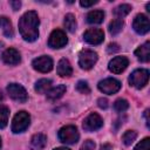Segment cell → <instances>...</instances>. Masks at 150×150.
Returning a JSON list of instances; mask_svg holds the SVG:
<instances>
[{"instance_id": "obj_22", "label": "cell", "mask_w": 150, "mask_h": 150, "mask_svg": "<svg viewBox=\"0 0 150 150\" xmlns=\"http://www.w3.org/2000/svg\"><path fill=\"white\" fill-rule=\"evenodd\" d=\"M123 26H124V22H123L122 19H115L109 25V33L111 35H116L122 30Z\"/></svg>"}, {"instance_id": "obj_14", "label": "cell", "mask_w": 150, "mask_h": 150, "mask_svg": "<svg viewBox=\"0 0 150 150\" xmlns=\"http://www.w3.org/2000/svg\"><path fill=\"white\" fill-rule=\"evenodd\" d=\"M1 57H2V61H4L5 63L11 64V66H15V64H18V63L21 61L20 53H19L16 49H14V48H8V49H6V50L2 53Z\"/></svg>"}, {"instance_id": "obj_4", "label": "cell", "mask_w": 150, "mask_h": 150, "mask_svg": "<svg viewBox=\"0 0 150 150\" xmlns=\"http://www.w3.org/2000/svg\"><path fill=\"white\" fill-rule=\"evenodd\" d=\"M148 81H149V71L146 69H136L129 76V83L137 89L143 88L148 83Z\"/></svg>"}, {"instance_id": "obj_33", "label": "cell", "mask_w": 150, "mask_h": 150, "mask_svg": "<svg viewBox=\"0 0 150 150\" xmlns=\"http://www.w3.org/2000/svg\"><path fill=\"white\" fill-rule=\"evenodd\" d=\"M95 4H97V0H93V1H83V0H81L80 1V5L82 6V7H90V6H94Z\"/></svg>"}, {"instance_id": "obj_15", "label": "cell", "mask_w": 150, "mask_h": 150, "mask_svg": "<svg viewBox=\"0 0 150 150\" xmlns=\"http://www.w3.org/2000/svg\"><path fill=\"white\" fill-rule=\"evenodd\" d=\"M135 55L142 62H149L150 60V42L146 41L135 50Z\"/></svg>"}, {"instance_id": "obj_24", "label": "cell", "mask_w": 150, "mask_h": 150, "mask_svg": "<svg viewBox=\"0 0 150 150\" xmlns=\"http://www.w3.org/2000/svg\"><path fill=\"white\" fill-rule=\"evenodd\" d=\"M131 11V6L128 5V4H122L120 6H117L115 9H114V14L118 18H124L125 15H128Z\"/></svg>"}, {"instance_id": "obj_31", "label": "cell", "mask_w": 150, "mask_h": 150, "mask_svg": "<svg viewBox=\"0 0 150 150\" xmlns=\"http://www.w3.org/2000/svg\"><path fill=\"white\" fill-rule=\"evenodd\" d=\"M97 105H98L101 109H107V108H108V100H107V98H103V97L98 98V100H97Z\"/></svg>"}, {"instance_id": "obj_11", "label": "cell", "mask_w": 150, "mask_h": 150, "mask_svg": "<svg viewBox=\"0 0 150 150\" xmlns=\"http://www.w3.org/2000/svg\"><path fill=\"white\" fill-rule=\"evenodd\" d=\"M83 39L90 45H100L104 40V33L100 28H90L84 32Z\"/></svg>"}, {"instance_id": "obj_12", "label": "cell", "mask_w": 150, "mask_h": 150, "mask_svg": "<svg viewBox=\"0 0 150 150\" xmlns=\"http://www.w3.org/2000/svg\"><path fill=\"white\" fill-rule=\"evenodd\" d=\"M132 28L135 29L136 33L143 35V34H146L150 29V23H149V19L146 15L144 14H137L136 18L134 19V22H132Z\"/></svg>"}, {"instance_id": "obj_18", "label": "cell", "mask_w": 150, "mask_h": 150, "mask_svg": "<svg viewBox=\"0 0 150 150\" xmlns=\"http://www.w3.org/2000/svg\"><path fill=\"white\" fill-rule=\"evenodd\" d=\"M64 93H66V86L60 84V86H56L54 88H50L47 91V98L50 101H56L60 97H62Z\"/></svg>"}, {"instance_id": "obj_39", "label": "cell", "mask_w": 150, "mask_h": 150, "mask_svg": "<svg viewBox=\"0 0 150 150\" xmlns=\"http://www.w3.org/2000/svg\"><path fill=\"white\" fill-rule=\"evenodd\" d=\"M0 148H1V138H0Z\"/></svg>"}, {"instance_id": "obj_7", "label": "cell", "mask_w": 150, "mask_h": 150, "mask_svg": "<svg viewBox=\"0 0 150 150\" xmlns=\"http://www.w3.org/2000/svg\"><path fill=\"white\" fill-rule=\"evenodd\" d=\"M7 91L9 94V96L14 100V101H18L20 103H23L28 100V94L26 91V89L21 86V84H18V83H11L8 84L7 87Z\"/></svg>"}, {"instance_id": "obj_13", "label": "cell", "mask_w": 150, "mask_h": 150, "mask_svg": "<svg viewBox=\"0 0 150 150\" xmlns=\"http://www.w3.org/2000/svg\"><path fill=\"white\" fill-rule=\"evenodd\" d=\"M128 64H129V60L125 56H116L109 62L108 68L110 71L115 74H120L128 67Z\"/></svg>"}, {"instance_id": "obj_38", "label": "cell", "mask_w": 150, "mask_h": 150, "mask_svg": "<svg viewBox=\"0 0 150 150\" xmlns=\"http://www.w3.org/2000/svg\"><path fill=\"white\" fill-rule=\"evenodd\" d=\"M2 98H4V96H2V94H1V91H0V101H2Z\"/></svg>"}, {"instance_id": "obj_20", "label": "cell", "mask_w": 150, "mask_h": 150, "mask_svg": "<svg viewBox=\"0 0 150 150\" xmlns=\"http://www.w3.org/2000/svg\"><path fill=\"white\" fill-rule=\"evenodd\" d=\"M104 19V12L103 11H91L87 14V21L93 25L101 23Z\"/></svg>"}, {"instance_id": "obj_1", "label": "cell", "mask_w": 150, "mask_h": 150, "mask_svg": "<svg viewBox=\"0 0 150 150\" xmlns=\"http://www.w3.org/2000/svg\"><path fill=\"white\" fill-rule=\"evenodd\" d=\"M39 16L36 12H26L19 20V30L23 40L33 42L39 36Z\"/></svg>"}, {"instance_id": "obj_16", "label": "cell", "mask_w": 150, "mask_h": 150, "mask_svg": "<svg viewBox=\"0 0 150 150\" xmlns=\"http://www.w3.org/2000/svg\"><path fill=\"white\" fill-rule=\"evenodd\" d=\"M56 71L60 76L67 77V76H70L73 74V68H71V66H70V63L67 59H61L57 63Z\"/></svg>"}, {"instance_id": "obj_28", "label": "cell", "mask_w": 150, "mask_h": 150, "mask_svg": "<svg viewBox=\"0 0 150 150\" xmlns=\"http://www.w3.org/2000/svg\"><path fill=\"white\" fill-rule=\"evenodd\" d=\"M76 90L81 94H89L90 93V88L86 81H79L76 83Z\"/></svg>"}, {"instance_id": "obj_10", "label": "cell", "mask_w": 150, "mask_h": 150, "mask_svg": "<svg viewBox=\"0 0 150 150\" xmlns=\"http://www.w3.org/2000/svg\"><path fill=\"white\" fill-rule=\"evenodd\" d=\"M32 66L35 70H38L40 73H48L53 69V60H52V57H49L47 55H42V56L34 59Z\"/></svg>"}, {"instance_id": "obj_26", "label": "cell", "mask_w": 150, "mask_h": 150, "mask_svg": "<svg viewBox=\"0 0 150 150\" xmlns=\"http://www.w3.org/2000/svg\"><path fill=\"white\" fill-rule=\"evenodd\" d=\"M136 137H137V132H136V131H134V130H128V131H125V132L123 134L122 141H123V143H124L125 145H131V143L136 139Z\"/></svg>"}, {"instance_id": "obj_19", "label": "cell", "mask_w": 150, "mask_h": 150, "mask_svg": "<svg viewBox=\"0 0 150 150\" xmlns=\"http://www.w3.org/2000/svg\"><path fill=\"white\" fill-rule=\"evenodd\" d=\"M0 28L2 29L5 36H7V38H13L14 32H13L12 22L9 21L8 18H6V16H0Z\"/></svg>"}, {"instance_id": "obj_21", "label": "cell", "mask_w": 150, "mask_h": 150, "mask_svg": "<svg viewBox=\"0 0 150 150\" xmlns=\"http://www.w3.org/2000/svg\"><path fill=\"white\" fill-rule=\"evenodd\" d=\"M52 88V81L48 79H41L35 83V90L40 94L47 93Z\"/></svg>"}, {"instance_id": "obj_35", "label": "cell", "mask_w": 150, "mask_h": 150, "mask_svg": "<svg viewBox=\"0 0 150 150\" xmlns=\"http://www.w3.org/2000/svg\"><path fill=\"white\" fill-rule=\"evenodd\" d=\"M100 150H112V146L110 144H103Z\"/></svg>"}, {"instance_id": "obj_23", "label": "cell", "mask_w": 150, "mask_h": 150, "mask_svg": "<svg viewBox=\"0 0 150 150\" xmlns=\"http://www.w3.org/2000/svg\"><path fill=\"white\" fill-rule=\"evenodd\" d=\"M64 26H66L67 30L70 32V33H74L76 30V26H77L76 25V19L73 14L69 13L64 16Z\"/></svg>"}, {"instance_id": "obj_36", "label": "cell", "mask_w": 150, "mask_h": 150, "mask_svg": "<svg viewBox=\"0 0 150 150\" xmlns=\"http://www.w3.org/2000/svg\"><path fill=\"white\" fill-rule=\"evenodd\" d=\"M148 115H149V109H146L145 112H144V116H145V120H146V125L149 127L150 124H149V117H148Z\"/></svg>"}, {"instance_id": "obj_32", "label": "cell", "mask_w": 150, "mask_h": 150, "mask_svg": "<svg viewBox=\"0 0 150 150\" xmlns=\"http://www.w3.org/2000/svg\"><path fill=\"white\" fill-rule=\"evenodd\" d=\"M107 50H108V53H116V52L120 50V46H118L117 43H110V45L108 46Z\"/></svg>"}, {"instance_id": "obj_17", "label": "cell", "mask_w": 150, "mask_h": 150, "mask_svg": "<svg viewBox=\"0 0 150 150\" xmlns=\"http://www.w3.org/2000/svg\"><path fill=\"white\" fill-rule=\"evenodd\" d=\"M47 144V136L43 134H36L30 139L32 150H42Z\"/></svg>"}, {"instance_id": "obj_9", "label": "cell", "mask_w": 150, "mask_h": 150, "mask_svg": "<svg viewBox=\"0 0 150 150\" xmlns=\"http://www.w3.org/2000/svg\"><path fill=\"white\" fill-rule=\"evenodd\" d=\"M102 125H103V120L96 112H91L83 121V129L86 131H89V132L95 131V130H98Z\"/></svg>"}, {"instance_id": "obj_2", "label": "cell", "mask_w": 150, "mask_h": 150, "mask_svg": "<svg viewBox=\"0 0 150 150\" xmlns=\"http://www.w3.org/2000/svg\"><path fill=\"white\" fill-rule=\"evenodd\" d=\"M57 136H59V139L66 144H74L80 138L79 131L74 125H66L61 128L57 132Z\"/></svg>"}, {"instance_id": "obj_3", "label": "cell", "mask_w": 150, "mask_h": 150, "mask_svg": "<svg viewBox=\"0 0 150 150\" xmlns=\"http://www.w3.org/2000/svg\"><path fill=\"white\" fill-rule=\"evenodd\" d=\"M30 123V116L27 111H19L12 122V131L14 134H19L25 131Z\"/></svg>"}, {"instance_id": "obj_6", "label": "cell", "mask_w": 150, "mask_h": 150, "mask_svg": "<svg viewBox=\"0 0 150 150\" xmlns=\"http://www.w3.org/2000/svg\"><path fill=\"white\" fill-rule=\"evenodd\" d=\"M98 89L103 93V94H108V95H112L115 93H117L121 89V82L116 79L109 77V79H104L102 81L98 82L97 84Z\"/></svg>"}, {"instance_id": "obj_30", "label": "cell", "mask_w": 150, "mask_h": 150, "mask_svg": "<svg viewBox=\"0 0 150 150\" xmlns=\"http://www.w3.org/2000/svg\"><path fill=\"white\" fill-rule=\"evenodd\" d=\"M94 149H95V143L91 139H87L80 150H94Z\"/></svg>"}, {"instance_id": "obj_34", "label": "cell", "mask_w": 150, "mask_h": 150, "mask_svg": "<svg viewBox=\"0 0 150 150\" xmlns=\"http://www.w3.org/2000/svg\"><path fill=\"white\" fill-rule=\"evenodd\" d=\"M9 5L12 6V8L14 11H18L20 8V6H21V2L20 1H9Z\"/></svg>"}, {"instance_id": "obj_27", "label": "cell", "mask_w": 150, "mask_h": 150, "mask_svg": "<svg viewBox=\"0 0 150 150\" xmlns=\"http://www.w3.org/2000/svg\"><path fill=\"white\" fill-rule=\"evenodd\" d=\"M128 108H129V103H128L127 100L118 98V100H116L115 103H114V109H115L117 112H123V111H125Z\"/></svg>"}, {"instance_id": "obj_25", "label": "cell", "mask_w": 150, "mask_h": 150, "mask_svg": "<svg viewBox=\"0 0 150 150\" xmlns=\"http://www.w3.org/2000/svg\"><path fill=\"white\" fill-rule=\"evenodd\" d=\"M9 116V110L5 105H0V129H4L7 125Z\"/></svg>"}, {"instance_id": "obj_8", "label": "cell", "mask_w": 150, "mask_h": 150, "mask_svg": "<svg viewBox=\"0 0 150 150\" xmlns=\"http://www.w3.org/2000/svg\"><path fill=\"white\" fill-rule=\"evenodd\" d=\"M67 42H68V39H67L64 32L61 29L53 30L48 39V46L50 48H56V49L64 47L67 45Z\"/></svg>"}, {"instance_id": "obj_5", "label": "cell", "mask_w": 150, "mask_h": 150, "mask_svg": "<svg viewBox=\"0 0 150 150\" xmlns=\"http://www.w3.org/2000/svg\"><path fill=\"white\" fill-rule=\"evenodd\" d=\"M96 61H97V54L93 50L84 49L79 55V64L82 69L88 70V69L93 68V66L96 63Z\"/></svg>"}, {"instance_id": "obj_37", "label": "cell", "mask_w": 150, "mask_h": 150, "mask_svg": "<svg viewBox=\"0 0 150 150\" xmlns=\"http://www.w3.org/2000/svg\"><path fill=\"white\" fill-rule=\"evenodd\" d=\"M54 150H70V149L64 148V146H61V148H56V149H54Z\"/></svg>"}, {"instance_id": "obj_29", "label": "cell", "mask_w": 150, "mask_h": 150, "mask_svg": "<svg viewBox=\"0 0 150 150\" xmlns=\"http://www.w3.org/2000/svg\"><path fill=\"white\" fill-rule=\"evenodd\" d=\"M134 150H150V138L149 137H145L144 139H142L135 146Z\"/></svg>"}]
</instances>
